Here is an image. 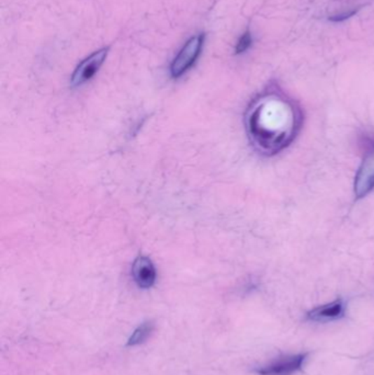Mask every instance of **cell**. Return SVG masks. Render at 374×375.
I'll return each instance as SVG.
<instances>
[{
	"instance_id": "7a4b0ae2",
	"label": "cell",
	"mask_w": 374,
	"mask_h": 375,
	"mask_svg": "<svg viewBox=\"0 0 374 375\" xmlns=\"http://www.w3.org/2000/svg\"><path fill=\"white\" fill-rule=\"evenodd\" d=\"M203 42H205V34H199L190 39L185 46L180 50L170 66V74L174 79H178L187 73L190 68L195 65L202 50Z\"/></svg>"
},
{
	"instance_id": "6da1fadb",
	"label": "cell",
	"mask_w": 374,
	"mask_h": 375,
	"mask_svg": "<svg viewBox=\"0 0 374 375\" xmlns=\"http://www.w3.org/2000/svg\"><path fill=\"white\" fill-rule=\"evenodd\" d=\"M303 120L296 102L280 93H270L249 108L246 128L256 149L271 156L290 146L301 131Z\"/></svg>"
},
{
	"instance_id": "9c48e42d",
	"label": "cell",
	"mask_w": 374,
	"mask_h": 375,
	"mask_svg": "<svg viewBox=\"0 0 374 375\" xmlns=\"http://www.w3.org/2000/svg\"><path fill=\"white\" fill-rule=\"evenodd\" d=\"M251 43H253V39H251V33H244L242 38L238 41L237 46H236V54H242L244 53V52H246L248 48H251Z\"/></svg>"
},
{
	"instance_id": "277c9868",
	"label": "cell",
	"mask_w": 374,
	"mask_h": 375,
	"mask_svg": "<svg viewBox=\"0 0 374 375\" xmlns=\"http://www.w3.org/2000/svg\"><path fill=\"white\" fill-rule=\"evenodd\" d=\"M374 189V147H372L362 161L354 178V196L356 199L367 197Z\"/></svg>"
},
{
	"instance_id": "8992f818",
	"label": "cell",
	"mask_w": 374,
	"mask_h": 375,
	"mask_svg": "<svg viewBox=\"0 0 374 375\" xmlns=\"http://www.w3.org/2000/svg\"><path fill=\"white\" fill-rule=\"evenodd\" d=\"M132 275L137 285L142 289H149L156 281V269L149 258L139 256L132 267Z\"/></svg>"
},
{
	"instance_id": "ba28073f",
	"label": "cell",
	"mask_w": 374,
	"mask_h": 375,
	"mask_svg": "<svg viewBox=\"0 0 374 375\" xmlns=\"http://www.w3.org/2000/svg\"><path fill=\"white\" fill-rule=\"evenodd\" d=\"M154 332V324L152 322H146L142 325H139L137 329L133 332L131 337L127 340V345L129 347H134V346L142 345L146 341L147 338L152 335Z\"/></svg>"
},
{
	"instance_id": "3957f363",
	"label": "cell",
	"mask_w": 374,
	"mask_h": 375,
	"mask_svg": "<svg viewBox=\"0 0 374 375\" xmlns=\"http://www.w3.org/2000/svg\"><path fill=\"white\" fill-rule=\"evenodd\" d=\"M109 52V48H102L91 54L89 57L85 58L81 62L71 76V86H81L86 81H90L102 67L104 62L106 61V55Z\"/></svg>"
},
{
	"instance_id": "52a82bcc",
	"label": "cell",
	"mask_w": 374,
	"mask_h": 375,
	"mask_svg": "<svg viewBox=\"0 0 374 375\" xmlns=\"http://www.w3.org/2000/svg\"><path fill=\"white\" fill-rule=\"evenodd\" d=\"M344 301L337 300L329 304L321 305L319 308H314L311 312L307 313V318L312 322H329V320H336L345 316Z\"/></svg>"
},
{
	"instance_id": "5b68a950",
	"label": "cell",
	"mask_w": 374,
	"mask_h": 375,
	"mask_svg": "<svg viewBox=\"0 0 374 375\" xmlns=\"http://www.w3.org/2000/svg\"><path fill=\"white\" fill-rule=\"evenodd\" d=\"M306 355H290L258 369L259 375H292L302 368Z\"/></svg>"
}]
</instances>
